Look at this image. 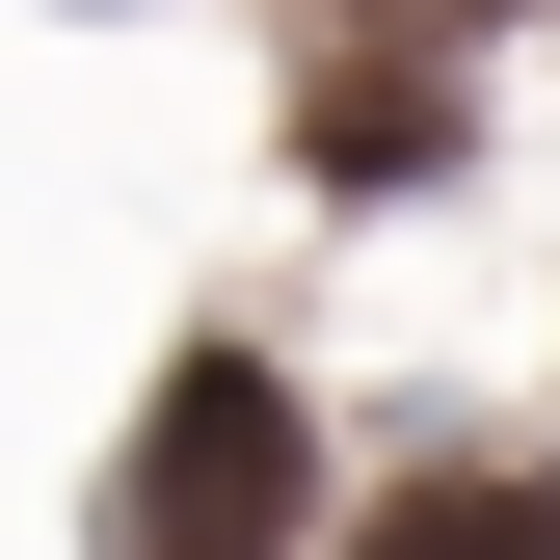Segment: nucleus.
I'll return each instance as SVG.
<instances>
[{
  "instance_id": "obj_4",
  "label": "nucleus",
  "mask_w": 560,
  "mask_h": 560,
  "mask_svg": "<svg viewBox=\"0 0 560 560\" xmlns=\"http://www.w3.org/2000/svg\"><path fill=\"white\" fill-rule=\"evenodd\" d=\"M374 27H400V54H428V27H480V0H374Z\"/></svg>"
},
{
  "instance_id": "obj_1",
  "label": "nucleus",
  "mask_w": 560,
  "mask_h": 560,
  "mask_svg": "<svg viewBox=\"0 0 560 560\" xmlns=\"http://www.w3.org/2000/svg\"><path fill=\"white\" fill-rule=\"evenodd\" d=\"M294 534H320V400L267 347H161V400L107 454V560H294Z\"/></svg>"
},
{
  "instance_id": "obj_2",
  "label": "nucleus",
  "mask_w": 560,
  "mask_h": 560,
  "mask_svg": "<svg viewBox=\"0 0 560 560\" xmlns=\"http://www.w3.org/2000/svg\"><path fill=\"white\" fill-rule=\"evenodd\" d=\"M294 161H320V187H454V81H428L400 27L320 54V81H294Z\"/></svg>"
},
{
  "instance_id": "obj_3",
  "label": "nucleus",
  "mask_w": 560,
  "mask_h": 560,
  "mask_svg": "<svg viewBox=\"0 0 560 560\" xmlns=\"http://www.w3.org/2000/svg\"><path fill=\"white\" fill-rule=\"evenodd\" d=\"M347 560H560V480L534 454H400L374 508H347Z\"/></svg>"
}]
</instances>
